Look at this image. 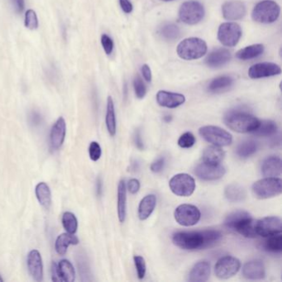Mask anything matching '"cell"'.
Instances as JSON below:
<instances>
[{
  "instance_id": "obj_1",
  "label": "cell",
  "mask_w": 282,
  "mask_h": 282,
  "mask_svg": "<svg viewBox=\"0 0 282 282\" xmlns=\"http://www.w3.org/2000/svg\"><path fill=\"white\" fill-rule=\"evenodd\" d=\"M224 122L228 129L239 133H253L260 125L257 117L238 109L230 110L224 117Z\"/></svg>"
},
{
  "instance_id": "obj_2",
  "label": "cell",
  "mask_w": 282,
  "mask_h": 282,
  "mask_svg": "<svg viewBox=\"0 0 282 282\" xmlns=\"http://www.w3.org/2000/svg\"><path fill=\"white\" fill-rule=\"evenodd\" d=\"M224 225L245 238H257V220L253 219L246 211L238 210L227 215Z\"/></svg>"
},
{
  "instance_id": "obj_3",
  "label": "cell",
  "mask_w": 282,
  "mask_h": 282,
  "mask_svg": "<svg viewBox=\"0 0 282 282\" xmlns=\"http://www.w3.org/2000/svg\"><path fill=\"white\" fill-rule=\"evenodd\" d=\"M208 46L206 42L199 38H185L177 46V54L181 59L193 61L200 59L206 54Z\"/></svg>"
},
{
  "instance_id": "obj_4",
  "label": "cell",
  "mask_w": 282,
  "mask_h": 282,
  "mask_svg": "<svg viewBox=\"0 0 282 282\" xmlns=\"http://www.w3.org/2000/svg\"><path fill=\"white\" fill-rule=\"evenodd\" d=\"M280 8L273 0H263L254 7L252 17L257 23L270 24L277 20L280 16Z\"/></svg>"
},
{
  "instance_id": "obj_5",
  "label": "cell",
  "mask_w": 282,
  "mask_h": 282,
  "mask_svg": "<svg viewBox=\"0 0 282 282\" xmlns=\"http://www.w3.org/2000/svg\"><path fill=\"white\" fill-rule=\"evenodd\" d=\"M281 184L282 181L280 178L265 177L253 184V195L260 200L273 198L281 194Z\"/></svg>"
},
{
  "instance_id": "obj_6",
  "label": "cell",
  "mask_w": 282,
  "mask_h": 282,
  "mask_svg": "<svg viewBox=\"0 0 282 282\" xmlns=\"http://www.w3.org/2000/svg\"><path fill=\"white\" fill-rule=\"evenodd\" d=\"M172 242L175 246L183 250L204 249L203 231L177 232L173 234Z\"/></svg>"
},
{
  "instance_id": "obj_7",
  "label": "cell",
  "mask_w": 282,
  "mask_h": 282,
  "mask_svg": "<svg viewBox=\"0 0 282 282\" xmlns=\"http://www.w3.org/2000/svg\"><path fill=\"white\" fill-rule=\"evenodd\" d=\"M199 133L205 141L218 147H226L233 142L232 135L219 127L204 126L200 128Z\"/></svg>"
},
{
  "instance_id": "obj_8",
  "label": "cell",
  "mask_w": 282,
  "mask_h": 282,
  "mask_svg": "<svg viewBox=\"0 0 282 282\" xmlns=\"http://www.w3.org/2000/svg\"><path fill=\"white\" fill-rule=\"evenodd\" d=\"M169 186L175 196L189 197L196 190V181L191 175L186 173H180L170 180Z\"/></svg>"
},
{
  "instance_id": "obj_9",
  "label": "cell",
  "mask_w": 282,
  "mask_h": 282,
  "mask_svg": "<svg viewBox=\"0 0 282 282\" xmlns=\"http://www.w3.org/2000/svg\"><path fill=\"white\" fill-rule=\"evenodd\" d=\"M204 6L198 1H187L181 5L179 17L181 21L188 25H195L202 21L204 17Z\"/></svg>"
},
{
  "instance_id": "obj_10",
  "label": "cell",
  "mask_w": 282,
  "mask_h": 282,
  "mask_svg": "<svg viewBox=\"0 0 282 282\" xmlns=\"http://www.w3.org/2000/svg\"><path fill=\"white\" fill-rule=\"evenodd\" d=\"M240 26L236 23H223L218 30V39L223 46L234 47L238 45L242 38Z\"/></svg>"
},
{
  "instance_id": "obj_11",
  "label": "cell",
  "mask_w": 282,
  "mask_h": 282,
  "mask_svg": "<svg viewBox=\"0 0 282 282\" xmlns=\"http://www.w3.org/2000/svg\"><path fill=\"white\" fill-rule=\"evenodd\" d=\"M174 217L180 225L190 227L199 223L201 218V213L200 209L195 205L184 204L175 208Z\"/></svg>"
},
{
  "instance_id": "obj_12",
  "label": "cell",
  "mask_w": 282,
  "mask_h": 282,
  "mask_svg": "<svg viewBox=\"0 0 282 282\" xmlns=\"http://www.w3.org/2000/svg\"><path fill=\"white\" fill-rule=\"evenodd\" d=\"M241 268V262L233 256H225L218 260L215 266V276L221 280H227L235 276Z\"/></svg>"
},
{
  "instance_id": "obj_13",
  "label": "cell",
  "mask_w": 282,
  "mask_h": 282,
  "mask_svg": "<svg viewBox=\"0 0 282 282\" xmlns=\"http://www.w3.org/2000/svg\"><path fill=\"white\" fill-rule=\"evenodd\" d=\"M226 170L220 164H214L203 162L196 166L195 174L199 179L204 181H213L223 178L225 175Z\"/></svg>"
},
{
  "instance_id": "obj_14",
  "label": "cell",
  "mask_w": 282,
  "mask_h": 282,
  "mask_svg": "<svg viewBox=\"0 0 282 282\" xmlns=\"http://www.w3.org/2000/svg\"><path fill=\"white\" fill-rule=\"evenodd\" d=\"M281 220L276 216H268L257 220V235L268 238L281 233Z\"/></svg>"
},
{
  "instance_id": "obj_15",
  "label": "cell",
  "mask_w": 282,
  "mask_h": 282,
  "mask_svg": "<svg viewBox=\"0 0 282 282\" xmlns=\"http://www.w3.org/2000/svg\"><path fill=\"white\" fill-rule=\"evenodd\" d=\"M281 73L279 65L272 62H261L252 65L249 69V76L251 79H261L278 76Z\"/></svg>"
},
{
  "instance_id": "obj_16",
  "label": "cell",
  "mask_w": 282,
  "mask_h": 282,
  "mask_svg": "<svg viewBox=\"0 0 282 282\" xmlns=\"http://www.w3.org/2000/svg\"><path fill=\"white\" fill-rule=\"evenodd\" d=\"M246 6L238 0H231L224 3L222 6L223 17L228 21L240 20L246 14Z\"/></svg>"
},
{
  "instance_id": "obj_17",
  "label": "cell",
  "mask_w": 282,
  "mask_h": 282,
  "mask_svg": "<svg viewBox=\"0 0 282 282\" xmlns=\"http://www.w3.org/2000/svg\"><path fill=\"white\" fill-rule=\"evenodd\" d=\"M156 97L159 105L168 108V109H175L182 105L185 102V95H181L179 93L159 91L156 94Z\"/></svg>"
},
{
  "instance_id": "obj_18",
  "label": "cell",
  "mask_w": 282,
  "mask_h": 282,
  "mask_svg": "<svg viewBox=\"0 0 282 282\" xmlns=\"http://www.w3.org/2000/svg\"><path fill=\"white\" fill-rule=\"evenodd\" d=\"M28 271L32 279L36 281L43 280V263L42 256L36 249L30 251L27 258Z\"/></svg>"
},
{
  "instance_id": "obj_19",
  "label": "cell",
  "mask_w": 282,
  "mask_h": 282,
  "mask_svg": "<svg viewBox=\"0 0 282 282\" xmlns=\"http://www.w3.org/2000/svg\"><path fill=\"white\" fill-rule=\"evenodd\" d=\"M66 133V124L63 117H60L51 128L50 133V144L51 148L54 150L59 149L64 141Z\"/></svg>"
},
{
  "instance_id": "obj_20",
  "label": "cell",
  "mask_w": 282,
  "mask_h": 282,
  "mask_svg": "<svg viewBox=\"0 0 282 282\" xmlns=\"http://www.w3.org/2000/svg\"><path fill=\"white\" fill-rule=\"evenodd\" d=\"M242 276L249 280H262L266 276V268L260 260L249 261L242 268Z\"/></svg>"
},
{
  "instance_id": "obj_21",
  "label": "cell",
  "mask_w": 282,
  "mask_h": 282,
  "mask_svg": "<svg viewBox=\"0 0 282 282\" xmlns=\"http://www.w3.org/2000/svg\"><path fill=\"white\" fill-rule=\"evenodd\" d=\"M211 267L207 261H198L190 270L188 280L190 282H205L210 277Z\"/></svg>"
},
{
  "instance_id": "obj_22",
  "label": "cell",
  "mask_w": 282,
  "mask_h": 282,
  "mask_svg": "<svg viewBox=\"0 0 282 282\" xmlns=\"http://www.w3.org/2000/svg\"><path fill=\"white\" fill-rule=\"evenodd\" d=\"M231 60V53L225 48L214 50L205 59V64L210 68L222 67Z\"/></svg>"
},
{
  "instance_id": "obj_23",
  "label": "cell",
  "mask_w": 282,
  "mask_h": 282,
  "mask_svg": "<svg viewBox=\"0 0 282 282\" xmlns=\"http://www.w3.org/2000/svg\"><path fill=\"white\" fill-rule=\"evenodd\" d=\"M261 174L265 177H276L281 174V160L279 156L266 158L261 165Z\"/></svg>"
},
{
  "instance_id": "obj_24",
  "label": "cell",
  "mask_w": 282,
  "mask_h": 282,
  "mask_svg": "<svg viewBox=\"0 0 282 282\" xmlns=\"http://www.w3.org/2000/svg\"><path fill=\"white\" fill-rule=\"evenodd\" d=\"M79 238L75 234L64 233L57 237L55 242V249L57 253L61 256H64L67 252L69 245H77L79 243Z\"/></svg>"
},
{
  "instance_id": "obj_25",
  "label": "cell",
  "mask_w": 282,
  "mask_h": 282,
  "mask_svg": "<svg viewBox=\"0 0 282 282\" xmlns=\"http://www.w3.org/2000/svg\"><path fill=\"white\" fill-rule=\"evenodd\" d=\"M156 197L154 195L146 196L138 206V218L141 220H146L152 215L156 208Z\"/></svg>"
},
{
  "instance_id": "obj_26",
  "label": "cell",
  "mask_w": 282,
  "mask_h": 282,
  "mask_svg": "<svg viewBox=\"0 0 282 282\" xmlns=\"http://www.w3.org/2000/svg\"><path fill=\"white\" fill-rule=\"evenodd\" d=\"M127 215V185L124 180L118 185V216L121 223H124Z\"/></svg>"
},
{
  "instance_id": "obj_27",
  "label": "cell",
  "mask_w": 282,
  "mask_h": 282,
  "mask_svg": "<svg viewBox=\"0 0 282 282\" xmlns=\"http://www.w3.org/2000/svg\"><path fill=\"white\" fill-rule=\"evenodd\" d=\"M224 196L232 203L242 202L246 199V192L244 188L238 184H230L224 190Z\"/></svg>"
},
{
  "instance_id": "obj_28",
  "label": "cell",
  "mask_w": 282,
  "mask_h": 282,
  "mask_svg": "<svg viewBox=\"0 0 282 282\" xmlns=\"http://www.w3.org/2000/svg\"><path fill=\"white\" fill-rule=\"evenodd\" d=\"M57 272L61 281L73 282L76 279L74 267L68 260H61L59 263L57 264Z\"/></svg>"
},
{
  "instance_id": "obj_29",
  "label": "cell",
  "mask_w": 282,
  "mask_h": 282,
  "mask_svg": "<svg viewBox=\"0 0 282 282\" xmlns=\"http://www.w3.org/2000/svg\"><path fill=\"white\" fill-rule=\"evenodd\" d=\"M35 194L38 202L46 209H49L51 204V192L47 184L40 182L36 185Z\"/></svg>"
},
{
  "instance_id": "obj_30",
  "label": "cell",
  "mask_w": 282,
  "mask_h": 282,
  "mask_svg": "<svg viewBox=\"0 0 282 282\" xmlns=\"http://www.w3.org/2000/svg\"><path fill=\"white\" fill-rule=\"evenodd\" d=\"M105 124L107 130L110 136L114 137L117 131V121H116L115 108L114 100L111 96L107 99V109H106Z\"/></svg>"
},
{
  "instance_id": "obj_31",
  "label": "cell",
  "mask_w": 282,
  "mask_h": 282,
  "mask_svg": "<svg viewBox=\"0 0 282 282\" xmlns=\"http://www.w3.org/2000/svg\"><path fill=\"white\" fill-rule=\"evenodd\" d=\"M224 156H225V152L222 149L221 147L210 146L203 152V162L214 163V164H220V162L223 160Z\"/></svg>"
},
{
  "instance_id": "obj_32",
  "label": "cell",
  "mask_w": 282,
  "mask_h": 282,
  "mask_svg": "<svg viewBox=\"0 0 282 282\" xmlns=\"http://www.w3.org/2000/svg\"><path fill=\"white\" fill-rule=\"evenodd\" d=\"M263 52V45L253 44L239 50L236 53V57L238 59L242 60V61H248V60L253 59V58L259 57Z\"/></svg>"
},
{
  "instance_id": "obj_33",
  "label": "cell",
  "mask_w": 282,
  "mask_h": 282,
  "mask_svg": "<svg viewBox=\"0 0 282 282\" xmlns=\"http://www.w3.org/2000/svg\"><path fill=\"white\" fill-rule=\"evenodd\" d=\"M234 80L231 76H219L214 79L208 86V91L210 93H220L226 91L234 84Z\"/></svg>"
},
{
  "instance_id": "obj_34",
  "label": "cell",
  "mask_w": 282,
  "mask_h": 282,
  "mask_svg": "<svg viewBox=\"0 0 282 282\" xmlns=\"http://www.w3.org/2000/svg\"><path fill=\"white\" fill-rule=\"evenodd\" d=\"M277 125L274 121L264 120L260 121L259 126L252 133L257 137H272L277 133Z\"/></svg>"
},
{
  "instance_id": "obj_35",
  "label": "cell",
  "mask_w": 282,
  "mask_h": 282,
  "mask_svg": "<svg viewBox=\"0 0 282 282\" xmlns=\"http://www.w3.org/2000/svg\"><path fill=\"white\" fill-rule=\"evenodd\" d=\"M258 150V144L253 140L243 142L237 148V155L242 159L250 157Z\"/></svg>"
},
{
  "instance_id": "obj_36",
  "label": "cell",
  "mask_w": 282,
  "mask_h": 282,
  "mask_svg": "<svg viewBox=\"0 0 282 282\" xmlns=\"http://www.w3.org/2000/svg\"><path fill=\"white\" fill-rule=\"evenodd\" d=\"M264 242V249L266 251L273 253H280L282 252V236L278 234L268 237Z\"/></svg>"
},
{
  "instance_id": "obj_37",
  "label": "cell",
  "mask_w": 282,
  "mask_h": 282,
  "mask_svg": "<svg viewBox=\"0 0 282 282\" xmlns=\"http://www.w3.org/2000/svg\"><path fill=\"white\" fill-rule=\"evenodd\" d=\"M61 222L66 233L72 234H76L78 228V220L74 214L72 212H65L62 215Z\"/></svg>"
},
{
  "instance_id": "obj_38",
  "label": "cell",
  "mask_w": 282,
  "mask_h": 282,
  "mask_svg": "<svg viewBox=\"0 0 282 282\" xmlns=\"http://www.w3.org/2000/svg\"><path fill=\"white\" fill-rule=\"evenodd\" d=\"M203 234L204 238V249L215 246L223 238L221 232L216 230H203Z\"/></svg>"
},
{
  "instance_id": "obj_39",
  "label": "cell",
  "mask_w": 282,
  "mask_h": 282,
  "mask_svg": "<svg viewBox=\"0 0 282 282\" xmlns=\"http://www.w3.org/2000/svg\"><path fill=\"white\" fill-rule=\"evenodd\" d=\"M161 35L168 41L175 40L179 38L181 31L174 23H167L161 28Z\"/></svg>"
},
{
  "instance_id": "obj_40",
  "label": "cell",
  "mask_w": 282,
  "mask_h": 282,
  "mask_svg": "<svg viewBox=\"0 0 282 282\" xmlns=\"http://www.w3.org/2000/svg\"><path fill=\"white\" fill-rule=\"evenodd\" d=\"M24 26L29 30H36L39 27L38 15L33 9H28L24 16Z\"/></svg>"
},
{
  "instance_id": "obj_41",
  "label": "cell",
  "mask_w": 282,
  "mask_h": 282,
  "mask_svg": "<svg viewBox=\"0 0 282 282\" xmlns=\"http://www.w3.org/2000/svg\"><path fill=\"white\" fill-rule=\"evenodd\" d=\"M133 87H134L135 95L138 99H144L147 94V88L144 80L140 77V76H135L133 80Z\"/></svg>"
},
{
  "instance_id": "obj_42",
  "label": "cell",
  "mask_w": 282,
  "mask_h": 282,
  "mask_svg": "<svg viewBox=\"0 0 282 282\" xmlns=\"http://www.w3.org/2000/svg\"><path fill=\"white\" fill-rule=\"evenodd\" d=\"M196 137L190 132L183 133L178 140V145L182 148H190L196 144Z\"/></svg>"
},
{
  "instance_id": "obj_43",
  "label": "cell",
  "mask_w": 282,
  "mask_h": 282,
  "mask_svg": "<svg viewBox=\"0 0 282 282\" xmlns=\"http://www.w3.org/2000/svg\"><path fill=\"white\" fill-rule=\"evenodd\" d=\"M135 268L137 271V277L139 280H143L146 276L147 272V266H146L145 259L141 256H134Z\"/></svg>"
},
{
  "instance_id": "obj_44",
  "label": "cell",
  "mask_w": 282,
  "mask_h": 282,
  "mask_svg": "<svg viewBox=\"0 0 282 282\" xmlns=\"http://www.w3.org/2000/svg\"><path fill=\"white\" fill-rule=\"evenodd\" d=\"M101 147L97 142H91L89 147V156L93 162H97L101 157Z\"/></svg>"
},
{
  "instance_id": "obj_45",
  "label": "cell",
  "mask_w": 282,
  "mask_h": 282,
  "mask_svg": "<svg viewBox=\"0 0 282 282\" xmlns=\"http://www.w3.org/2000/svg\"><path fill=\"white\" fill-rule=\"evenodd\" d=\"M101 44L103 46V50L105 51L107 55H110L113 51H114V41L108 36L107 34H103L101 36Z\"/></svg>"
},
{
  "instance_id": "obj_46",
  "label": "cell",
  "mask_w": 282,
  "mask_h": 282,
  "mask_svg": "<svg viewBox=\"0 0 282 282\" xmlns=\"http://www.w3.org/2000/svg\"><path fill=\"white\" fill-rule=\"evenodd\" d=\"M165 159L163 157L158 158L155 162H152L150 169L154 173H159L162 171L164 167Z\"/></svg>"
},
{
  "instance_id": "obj_47",
  "label": "cell",
  "mask_w": 282,
  "mask_h": 282,
  "mask_svg": "<svg viewBox=\"0 0 282 282\" xmlns=\"http://www.w3.org/2000/svg\"><path fill=\"white\" fill-rule=\"evenodd\" d=\"M140 187H141V185H140V181L137 179H131L129 181V184H128V186H127V189L129 190V191L130 192L131 194L135 195L137 194V192L140 190Z\"/></svg>"
},
{
  "instance_id": "obj_48",
  "label": "cell",
  "mask_w": 282,
  "mask_h": 282,
  "mask_svg": "<svg viewBox=\"0 0 282 282\" xmlns=\"http://www.w3.org/2000/svg\"><path fill=\"white\" fill-rule=\"evenodd\" d=\"M119 5L125 13H130L133 12V4L131 3L130 0H119Z\"/></svg>"
},
{
  "instance_id": "obj_49",
  "label": "cell",
  "mask_w": 282,
  "mask_h": 282,
  "mask_svg": "<svg viewBox=\"0 0 282 282\" xmlns=\"http://www.w3.org/2000/svg\"><path fill=\"white\" fill-rule=\"evenodd\" d=\"M142 74L144 76V78L145 79L146 81H148V82L152 81V70H151V68L148 64H144L142 66Z\"/></svg>"
},
{
  "instance_id": "obj_50",
  "label": "cell",
  "mask_w": 282,
  "mask_h": 282,
  "mask_svg": "<svg viewBox=\"0 0 282 282\" xmlns=\"http://www.w3.org/2000/svg\"><path fill=\"white\" fill-rule=\"evenodd\" d=\"M12 3L17 13H23L25 9V0H12Z\"/></svg>"
},
{
  "instance_id": "obj_51",
  "label": "cell",
  "mask_w": 282,
  "mask_h": 282,
  "mask_svg": "<svg viewBox=\"0 0 282 282\" xmlns=\"http://www.w3.org/2000/svg\"><path fill=\"white\" fill-rule=\"evenodd\" d=\"M30 120H31V122H32V125H40V122H42V116H41L40 114L38 113V112H32L31 115H30Z\"/></svg>"
},
{
  "instance_id": "obj_52",
  "label": "cell",
  "mask_w": 282,
  "mask_h": 282,
  "mask_svg": "<svg viewBox=\"0 0 282 282\" xmlns=\"http://www.w3.org/2000/svg\"><path fill=\"white\" fill-rule=\"evenodd\" d=\"M51 280L54 282L61 281L57 272V264L55 261H53L51 264Z\"/></svg>"
},
{
  "instance_id": "obj_53",
  "label": "cell",
  "mask_w": 282,
  "mask_h": 282,
  "mask_svg": "<svg viewBox=\"0 0 282 282\" xmlns=\"http://www.w3.org/2000/svg\"><path fill=\"white\" fill-rule=\"evenodd\" d=\"M135 144H136V147L138 148L139 150H144V144L143 139H142L141 133L139 131H137L135 135Z\"/></svg>"
},
{
  "instance_id": "obj_54",
  "label": "cell",
  "mask_w": 282,
  "mask_h": 282,
  "mask_svg": "<svg viewBox=\"0 0 282 282\" xmlns=\"http://www.w3.org/2000/svg\"><path fill=\"white\" fill-rule=\"evenodd\" d=\"M102 191H103V184H102L101 179L98 178L97 181H96V192H97L98 196H101Z\"/></svg>"
},
{
  "instance_id": "obj_55",
  "label": "cell",
  "mask_w": 282,
  "mask_h": 282,
  "mask_svg": "<svg viewBox=\"0 0 282 282\" xmlns=\"http://www.w3.org/2000/svg\"><path fill=\"white\" fill-rule=\"evenodd\" d=\"M4 281V279H3L2 276H1V275H0V282Z\"/></svg>"
},
{
  "instance_id": "obj_56",
  "label": "cell",
  "mask_w": 282,
  "mask_h": 282,
  "mask_svg": "<svg viewBox=\"0 0 282 282\" xmlns=\"http://www.w3.org/2000/svg\"><path fill=\"white\" fill-rule=\"evenodd\" d=\"M162 1H164V2H170V1H173V0H162Z\"/></svg>"
}]
</instances>
